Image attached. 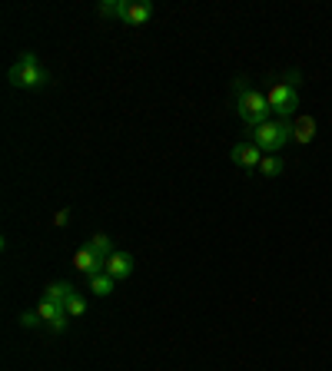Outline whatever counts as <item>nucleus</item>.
Instances as JSON below:
<instances>
[{"label": "nucleus", "mask_w": 332, "mask_h": 371, "mask_svg": "<svg viewBox=\"0 0 332 371\" xmlns=\"http://www.w3.org/2000/svg\"><path fill=\"white\" fill-rule=\"evenodd\" d=\"M230 159L236 166H243V169H256V166L263 163V150H259L256 142H236V146H232V153H230Z\"/></svg>", "instance_id": "obj_7"}, {"label": "nucleus", "mask_w": 332, "mask_h": 371, "mask_svg": "<svg viewBox=\"0 0 332 371\" xmlns=\"http://www.w3.org/2000/svg\"><path fill=\"white\" fill-rule=\"evenodd\" d=\"M37 315L44 318L47 328H54V332H64L66 322H70V315H66L64 305H57V302H50V298H44L40 305H37Z\"/></svg>", "instance_id": "obj_6"}, {"label": "nucleus", "mask_w": 332, "mask_h": 371, "mask_svg": "<svg viewBox=\"0 0 332 371\" xmlns=\"http://www.w3.org/2000/svg\"><path fill=\"white\" fill-rule=\"evenodd\" d=\"M266 99H269V109H273V116L276 120H289V116H296L299 109V93L292 83H283V80H276V83H269V90H266Z\"/></svg>", "instance_id": "obj_4"}, {"label": "nucleus", "mask_w": 332, "mask_h": 371, "mask_svg": "<svg viewBox=\"0 0 332 371\" xmlns=\"http://www.w3.org/2000/svg\"><path fill=\"white\" fill-rule=\"evenodd\" d=\"M249 142H256L263 153H279L286 142H292V123L289 120H266L259 126H253Z\"/></svg>", "instance_id": "obj_3"}, {"label": "nucleus", "mask_w": 332, "mask_h": 371, "mask_svg": "<svg viewBox=\"0 0 332 371\" xmlns=\"http://www.w3.org/2000/svg\"><path fill=\"white\" fill-rule=\"evenodd\" d=\"M70 295H77V292H73V285L54 282V285H47V295H44V298H50V302H57V305H66V302H70Z\"/></svg>", "instance_id": "obj_11"}, {"label": "nucleus", "mask_w": 332, "mask_h": 371, "mask_svg": "<svg viewBox=\"0 0 332 371\" xmlns=\"http://www.w3.org/2000/svg\"><path fill=\"white\" fill-rule=\"evenodd\" d=\"M7 80H11V87H20V90H40L50 83V73H47L37 54H20V60L7 70Z\"/></svg>", "instance_id": "obj_2"}, {"label": "nucleus", "mask_w": 332, "mask_h": 371, "mask_svg": "<svg viewBox=\"0 0 332 371\" xmlns=\"http://www.w3.org/2000/svg\"><path fill=\"white\" fill-rule=\"evenodd\" d=\"M113 285H117V279H113V275L100 272V275H93V279H90V292L103 298V295H113Z\"/></svg>", "instance_id": "obj_13"}, {"label": "nucleus", "mask_w": 332, "mask_h": 371, "mask_svg": "<svg viewBox=\"0 0 332 371\" xmlns=\"http://www.w3.org/2000/svg\"><path fill=\"white\" fill-rule=\"evenodd\" d=\"M126 0H103V4H97V13L100 17H120L123 20V13H126Z\"/></svg>", "instance_id": "obj_14"}, {"label": "nucleus", "mask_w": 332, "mask_h": 371, "mask_svg": "<svg viewBox=\"0 0 332 371\" xmlns=\"http://www.w3.org/2000/svg\"><path fill=\"white\" fill-rule=\"evenodd\" d=\"M130 272H133L130 252H113L110 259H107V275H113L117 282H120V279H130Z\"/></svg>", "instance_id": "obj_8"}, {"label": "nucleus", "mask_w": 332, "mask_h": 371, "mask_svg": "<svg viewBox=\"0 0 332 371\" xmlns=\"http://www.w3.org/2000/svg\"><path fill=\"white\" fill-rule=\"evenodd\" d=\"M312 136H316V120H312V116H299V120L292 123V140L312 142Z\"/></svg>", "instance_id": "obj_10"}, {"label": "nucleus", "mask_w": 332, "mask_h": 371, "mask_svg": "<svg viewBox=\"0 0 332 371\" xmlns=\"http://www.w3.org/2000/svg\"><path fill=\"white\" fill-rule=\"evenodd\" d=\"M66 315L70 318H80L83 315V312H87V298H83V295H70V302H66Z\"/></svg>", "instance_id": "obj_16"}, {"label": "nucleus", "mask_w": 332, "mask_h": 371, "mask_svg": "<svg viewBox=\"0 0 332 371\" xmlns=\"http://www.w3.org/2000/svg\"><path fill=\"white\" fill-rule=\"evenodd\" d=\"M283 166H286V159H279V153H263V163H259V173L269 176V179H276L279 173H283Z\"/></svg>", "instance_id": "obj_12"}, {"label": "nucleus", "mask_w": 332, "mask_h": 371, "mask_svg": "<svg viewBox=\"0 0 332 371\" xmlns=\"http://www.w3.org/2000/svg\"><path fill=\"white\" fill-rule=\"evenodd\" d=\"M73 269H77V272H83L87 279H93V275L107 272V259H103V255H97L90 245H83V249H77V255H73Z\"/></svg>", "instance_id": "obj_5"}, {"label": "nucleus", "mask_w": 332, "mask_h": 371, "mask_svg": "<svg viewBox=\"0 0 332 371\" xmlns=\"http://www.w3.org/2000/svg\"><path fill=\"white\" fill-rule=\"evenodd\" d=\"M232 97H236V113H239V120L253 130L259 123L273 120V109H269V99L266 93H259L256 87H249V80L246 77H236L232 80Z\"/></svg>", "instance_id": "obj_1"}, {"label": "nucleus", "mask_w": 332, "mask_h": 371, "mask_svg": "<svg viewBox=\"0 0 332 371\" xmlns=\"http://www.w3.org/2000/svg\"><path fill=\"white\" fill-rule=\"evenodd\" d=\"M40 322H44V318L37 315V312H27V315H20V325L23 328H33V325H40Z\"/></svg>", "instance_id": "obj_17"}, {"label": "nucleus", "mask_w": 332, "mask_h": 371, "mask_svg": "<svg viewBox=\"0 0 332 371\" xmlns=\"http://www.w3.org/2000/svg\"><path fill=\"white\" fill-rule=\"evenodd\" d=\"M150 17H153V7H150V4H143V0H136V4H130V7H126V13H123V23H130V27H143Z\"/></svg>", "instance_id": "obj_9"}, {"label": "nucleus", "mask_w": 332, "mask_h": 371, "mask_svg": "<svg viewBox=\"0 0 332 371\" xmlns=\"http://www.w3.org/2000/svg\"><path fill=\"white\" fill-rule=\"evenodd\" d=\"M87 245H90L93 252H97V255H103V259H110L113 252H117V249H113V242H110V236H103V232H97V236H90V242H87Z\"/></svg>", "instance_id": "obj_15"}]
</instances>
